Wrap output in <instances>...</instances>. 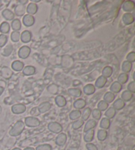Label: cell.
I'll list each match as a JSON object with an SVG mask.
<instances>
[{
	"instance_id": "1",
	"label": "cell",
	"mask_w": 135,
	"mask_h": 150,
	"mask_svg": "<svg viewBox=\"0 0 135 150\" xmlns=\"http://www.w3.org/2000/svg\"><path fill=\"white\" fill-rule=\"evenodd\" d=\"M25 123L21 120L17 121L15 123L13 127L11 128V130L9 132V134L12 136H17L20 135L22 132V131L25 130Z\"/></svg>"
},
{
	"instance_id": "2",
	"label": "cell",
	"mask_w": 135,
	"mask_h": 150,
	"mask_svg": "<svg viewBox=\"0 0 135 150\" xmlns=\"http://www.w3.org/2000/svg\"><path fill=\"white\" fill-rule=\"evenodd\" d=\"M40 120L34 117H27L25 119V125L28 127H36L40 125Z\"/></svg>"
},
{
	"instance_id": "3",
	"label": "cell",
	"mask_w": 135,
	"mask_h": 150,
	"mask_svg": "<svg viewBox=\"0 0 135 150\" xmlns=\"http://www.w3.org/2000/svg\"><path fill=\"white\" fill-rule=\"evenodd\" d=\"M48 129L53 133L59 134L63 130L61 125L58 122H50L48 125Z\"/></svg>"
},
{
	"instance_id": "4",
	"label": "cell",
	"mask_w": 135,
	"mask_h": 150,
	"mask_svg": "<svg viewBox=\"0 0 135 150\" xmlns=\"http://www.w3.org/2000/svg\"><path fill=\"white\" fill-rule=\"evenodd\" d=\"M67 141V136L63 133L59 134L58 136L57 137L56 143L59 146H63L66 143Z\"/></svg>"
},
{
	"instance_id": "5",
	"label": "cell",
	"mask_w": 135,
	"mask_h": 150,
	"mask_svg": "<svg viewBox=\"0 0 135 150\" xmlns=\"http://www.w3.org/2000/svg\"><path fill=\"white\" fill-rule=\"evenodd\" d=\"M26 110V107L21 104L15 105L12 107V111L14 114H22Z\"/></svg>"
},
{
	"instance_id": "6",
	"label": "cell",
	"mask_w": 135,
	"mask_h": 150,
	"mask_svg": "<svg viewBox=\"0 0 135 150\" xmlns=\"http://www.w3.org/2000/svg\"><path fill=\"white\" fill-rule=\"evenodd\" d=\"M96 125H97V123L94 120H93V119L88 120L84 126V131L86 132L89 131L90 130H93V128H94L96 126Z\"/></svg>"
},
{
	"instance_id": "7",
	"label": "cell",
	"mask_w": 135,
	"mask_h": 150,
	"mask_svg": "<svg viewBox=\"0 0 135 150\" xmlns=\"http://www.w3.org/2000/svg\"><path fill=\"white\" fill-rule=\"evenodd\" d=\"M94 136V130H90L89 131L86 132V134L84 136V139L86 142H90L93 140Z\"/></svg>"
},
{
	"instance_id": "8",
	"label": "cell",
	"mask_w": 135,
	"mask_h": 150,
	"mask_svg": "<svg viewBox=\"0 0 135 150\" xmlns=\"http://www.w3.org/2000/svg\"><path fill=\"white\" fill-rule=\"evenodd\" d=\"M110 120L108 118H103L100 122V127L103 130H107L110 126Z\"/></svg>"
},
{
	"instance_id": "9",
	"label": "cell",
	"mask_w": 135,
	"mask_h": 150,
	"mask_svg": "<svg viewBox=\"0 0 135 150\" xmlns=\"http://www.w3.org/2000/svg\"><path fill=\"white\" fill-rule=\"evenodd\" d=\"M51 105L49 103H44L42 104H41L39 107V111L41 113H44L47 112L48 110L50 109Z\"/></svg>"
},
{
	"instance_id": "10",
	"label": "cell",
	"mask_w": 135,
	"mask_h": 150,
	"mask_svg": "<svg viewBox=\"0 0 135 150\" xmlns=\"http://www.w3.org/2000/svg\"><path fill=\"white\" fill-rule=\"evenodd\" d=\"M124 105H125V104H124V103L123 101V100L121 99H118L114 103V104L113 105V108L115 110H121L124 107Z\"/></svg>"
},
{
	"instance_id": "11",
	"label": "cell",
	"mask_w": 135,
	"mask_h": 150,
	"mask_svg": "<svg viewBox=\"0 0 135 150\" xmlns=\"http://www.w3.org/2000/svg\"><path fill=\"white\" fill-rule=\"evenodd\" d=\"M108 136L107 131L105 130H99L98 132V139L100 141H104Z\"/></svg>"
},
{
	"instance_id": "12",
	"label": "cell",
	"mask_w": 135,
	"mask_h": 150,
	"mask_svg": "<svg viewBox=\"0 0 135 150\" xmlns=\"http://www.w3.org/2000/svg\"><path fill=\"white\" fill-rule=\"evenodd\" d=\"M81 112L79 110H73L70 113V118L71 120H78L80 116H81Z\"/></svg>"
},
{
	"instance_id": "13",
	"label": "cell",
	"mask_w": 135,
	"mask_h": 150,
	"mask_svg": "<svg viewBox=\"0 0 135 150\" xmlns=\"http://www.w3.org/2000/svg\"><path fill=\"white\" fill-rule=\"evenodd\" d=\"M86 105V102L84 100L82 99H79L76 100L74 103V107L77 109H82V108H84Z\"/></svg>"
},
{
	"instance_id": "14",
	"label": "cell",
	"mask_w": 135,
	"mask_h": 150,
	"mask_svg": "<svg viewBox=\"0 0 135 150\" xmlns=\"http://www.w3.org/2000/svg\"><path fill=\"white\" fill-rule=\"evenodd\" d=\"M92 111L91 109H90V108H85L83 111L82 114H81V116H82V120L84 121V120H87L88 118H89V116L90 115V114H91Z\"/></svg>"
},
{
	"instance_id": "15",
	"label": "cell",
	"mask_w": 135,
	"mask_h": 150,
	"mask_svg": "<svg viewBox=\"0 0 135 150\" xmlns=\"http://www.w3.org/2000/svg\"><path fill=\"white\" fill-rule=\"evenodd\" d=\"M115 114H116L115 110L114 109L113 107H110L109 108V109L107 111H106L105 115L106 116H107L108 119H110V118H113L114 116H115Z\"/></svg>"
},
{
	"instance_id": "16",
	"label": "cell",
	"mask_w": 135,
	"mask_h": 150,
	"mask_svg": "<svg viewBox=\"0 0 135 150\" xmlns=\"http://www.w3.org/2000/svg\"><path fill=\"white\" fill-rule=\"evenodd\" d=\"M56 103H57V105L60 107H64V106L66 105L65 99L63 97L61 96L57 97V99H56Z\"/></svg>"
},
{
	"instance_id": "17",
	"label": "cell",
	"mask_w": 135,
	"mask_h": 150,
	"mask_svg": "<svg viewBox=\"0 0 135 150\" xmlns=\"http://www.w3.org/2000/svg\"><path fill=\"white\" fill-rule=\"evenodd\" d=\"M35 150H52V147L50 144H42L36 147Z\"/></svg>"
},
{
	"instance_id": "18",
	"label": "cell",
	"mask_w": 135,
	"mask_h": 150,
	"mask_svg": "<svg viewBox=\"0 0 135 150\" xmlns=\"http://www.w3.org/2000/svg\"><path fill=\"white\" fill-rule=\"evenodd\" d=\"M98 110L100 111H104L108 108V103H106L105 101H101L100 102L99 104H98Z\"/></svg>"
},
{
	"instance_id": "19",
	"label": "cell",
	"mask_w": 135,
	"mask_h": 150,
	"mask_svg": "<svg viewBox=\"0 0 135 150\" xmlns=\"http://www.w3.org/2000/svg\"><path fill=\"white\" fill-rule=\"evenodd\" d=\"M84 124V121L82 120H77V121L72 124V128L75 130H77V129H79Z\"/></svg>"
},
{
	"instance_id": "20",
	"label": "cell",
	"mask_w": 135,
	"mask_h": 150,
	"mask_svg": "<svg viewBox=\"0 0 135 150\" xmlns=\"http://www.w3.org/2000/svg\"><path fill=\"white\" fill-rule=\"evenodd\" d=\"M101 116H102V113H101V111H100L98 109H94L92 111V116L93 118L96 120H100L101 118Z\"/></svg>"
},
{
	"instance_id": "21",
	"label": "cell",
	"mask_w": 135,
	"mask_h": 150,
	"mask_svg": "<svg viewBox=\"0 0 135 150\" xmlns=\"http://www.w3.org/2000/svg\"><path fill=\"white\" fill-rule=\"evenodd\" d=\"M8 30H9V27L8 26V24L6 23H2L1 27H0V30L2 33H7L8 32Z\"/></svg>"
},
{
	"instance_id": "22",
	"label": "cell",
	"mask_w": 135,
	"mask_h": 150,
	"mask_svg": "<svg viewBox=\"0 0 135 150\" xmlns=\"http://www.w3.org/2000/svg\"><path fill=\"white\" fill-rule=\"evenodd\" d=\"M86 147L88 150H98L97 146L92 143H88L86 145Z\"/></svg>"
},
{
	"instance_id": "23",
	"label": "cell",
	"mask_w": 135,
	"mask_h": 150,
	"mask_svg": "<svg viewBox=\"0 0 135 150\" xmlns=\"http://www.w3.org/2000/svg\"><path fill=\"white\" fill-rule=\"evenodd\" d=\"M108 95H106L105 97V100L107 101L108 103H111L113 101V100L115 98V96H113L112 94H111V93H108Z\"/></svg>"
},
{
	"instance_id": "24",
	"label": "cell",
	"mask_w": 135,
	"mask_h": 150,
	"mask_svg": "<svg viewBox=\"0 0 135 150\" xmlns=\"http://www.w3.org/2000/svg\"><path fill=\"white\" fill-rule=\"evenodd\" d=\"M132 97V95L130 94L128 92H124L123 94V98L124 100H126V101H128V100H131Z\"/></svg>"
},
{
	"instance_id": "25",
	"label": "cell",
	"mask_w": 135,
	"mask_h": 150,
	"mask_svg": "<svg viewBox=\"0 0 135 150\" xmlns=\"http://www.w3.org/2000/svg\"><path fill=\"white\" fill-rule=\"evenodd\" d=\"M6 37H5V36L4 35L0 36V47H1V46H3L5 42H6Z\"/></svg>"
},
{
	"instance_id": "26",
	"label": "cell",
	"mask_w": 135,
	"mask_h": 150,
	"mask_svg": "<svg viewBox=\"0 0 135 150\" xmlns=\"http://www.w3.org/2000/svg\"><path fill=\"white\" fill-rule=\"evenodd\" d=\"M24 150H35V149L33 148V147H27V148H25Z\"/></svg>"
},
{
	"instance_id": "27",
	"label": "cell",
	"mask_w": 135,
	"mask_h": 150,
	"mask_svg": "<svg viewBox=\"0 0 135 150\" xmlns=\"http://www.w3.org/2000/svg\"><path fill=\"white\" fill-rule=\"evenodd\" d=\"M12 150H21V149H20V148H18V147H15V148L13 149Z\"/></svg>"
}]
</instances>
